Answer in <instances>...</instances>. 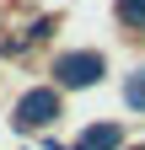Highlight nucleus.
<instances>
[{"mask_svg":"<svg viewBox=\"0 0 145 150\" xmlns=\"http://www.w3.org/2000/svg\"><path fill=\"white\" fill-rule=\"evenodd\" d=\"M59 86H32V91H22L16 97V107H11V129L16 134H43V129H54L59 123Z\"/></svg>","mask_w":145,"mask_h":150,"instance_id":"obj_1","label":"nucleus"},{"mask_svg":"<svg viewBox=\"0 0 145 150\" xmlns=\"http://www.w3.org/2000/svg\"><path fill=\"white\" fill-rule=\"evenodd\" d=\"M48 75H54L59 91H86V86H97L107 75V59L97 48H70V54H59V59L48 64Z\"/></svg>","mask_w":145,"mask_h":150,"instance_id":"obj_2","label":"nucleus"},{"mask_svg":"<svg viewBox=\"0 0 145 150\" xmlns=\"http://www.w3.org/2000/svg\"><path fill=\"white\" fill-rule=\"evenodd\" d=\"M70 150H124V123H92Z\"/></svg>","mask_w":145,"mask_h":150,"instance_id":"obj_3","label":"nucleus"},{"mask_svg":"<svg viewBox=\"0 0 145 150\" xmlns=\"http://www.w3.org/2000/svg\"><path fill=\"white\" fill-rule=\"evenodd\" d=\"M113 16L124 22V32H145V0H118Z\"/></svg>","mask_w":145,"mask_h":150,"instance_id":"obj_4","label":"nucleus"},{"mask_svg":"<svg viewBox=\"0 0 145 150\" xmlns=\"http://www.w3.org/2000/svg\"><path fill=\"white\" fill-rule=\"evenodd\" d=\"M124 107H134V112H145V70H134V75H124Z\"/></svg>","mask_w":145,"mask_h":150,"instance_id":"obj_5","label":"nucleus"},{"mask_svg":"<svg viewBox=\"0 0 145 150\" xmlns=\"http://www.w3.org/2000/svg\"><path fill=\"white\" fill-rule=\"evenodd\" d=\"M134 150H145V145H134Z\"/></svg>","mask_w":145,"mask_h":150,"instance_id":"obj_6","label":"nucleus"}]
</instances>
